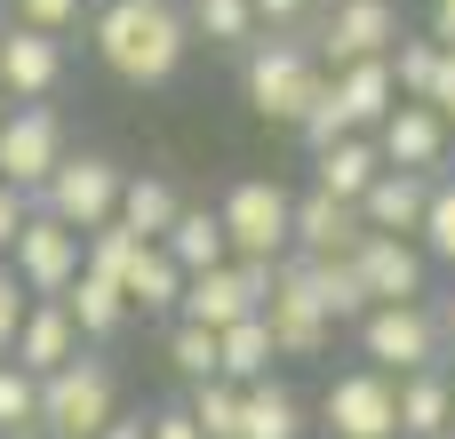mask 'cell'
Here are the masks:
<instances>
[{
	"mask_svg": "<svg viewBox=\"0 0 455 439\" xmlns=\"http://www.w3.org/2000/svg\"><path fill=\"white\" fill-rule=\"evenodd\" d=\"M88 48L112 80L128 88H168L192 56V24L176 0H96L88 8Z\"/></svg>",
	"mask_w": 455,
	"mask_h": 439,
	"instance_id": "6da1fadb",
	"label": "cell"
},
{
	"mask_svg": "<svg viewBox=\"0 0 455 439\" xmlns=\"http://www.w3.org/2000/svg\"><path fill=\"white\" fill-rule=\"evenodd\" d=\"M320 80H328V64L312 56L304 32H256V40L240 48V96H248V112L272 120V128H296V120L312 112Z\"/></svg>",
	"mask_w": 455,
	"mask_h": 439,
	"instance_id": "7a4b0ae2",
	"label": "cell"
},
{
	"mask_svg": "<svg viewBox=\"0 0 455 439\" xmlns=\"http://www.w3.org/2000/svg\"><path fill=\"white\" fill-rule=\"evenodd\" d=\"M120 416V376L112 360H96L88 344L40 376V432H64V439H96L104 424Z\"/></svg>",
	"mask_w": 455,
	"mask_h": 439,
	"instance_id": "3957f363",
	"label": "cell"
},
{
	"mask_svg": "<svg viewBox=\"0 0 455 439\" xmlns=\"http://www.w3.org/2000/svg\"><path fill=\"white\" fill-rule=\"evenodd\" d=\"M352 344H360V360L384 368V376H416V368H440V360H448L432 296H416V304H368V312L352 320Z\"/></svg>",
	"mask_w": 455,
	"mask_h": 439,
	"instance_id": "277c9868",
	"label": "cell"
},
{
	"mask_svg": "<svg viewBox=\"0 0 455 439\" xmlns=\"http://www.w3.org/2000/svg\"><path fill=\"white\" fill-rule=\"evenodd\" d=\"M120 160L112 152H64L56 168H48V184L32 192V208H48L56 224H72V232H96V224H112V208H120Z\"/></svg>",
	"mask_w": 455,
	"mask_h": 439,
	"instance_id": "5b68a950",
	"label": "cell"
},
{
	"mask_svg": "<svg viewBox=\"0 0 455 439\" xmlns=\"http://www.w3.org/2000/svg\"><path fill=\"white\" fill-rule=\"evenodd\" d=\"M288 184L280 176H240L224 200H216V224H224V248L248 256V264H280L288 256Z\"/></svg>",
	"mask_w": 455,
	"mask_h": 439,
	"instance_id": "8992f818",
	"label": "cell"
},
{
	"mask_svg": "<svg viewBox=\"0 0 455 439\" xmlns=\"http://www.w3.org/2000/svg\"><path fill=\"white\" fill-rule=\"evenodd\" d=\"M400 32H408V24H400L392 0H320L312 24H304V40H312V56H320L328 72H336V64H360V56H392Z\"/></svg>",
	"mask_w": 455,
	"mask_h": 439,
	"instance_id": "52a82bcc",
	"label": "cell"
},
{
	"mask_svg": "<svg viewBox=\"0 0 455 439\" xmlns=\"http://www.w3.org/2000/svg\"><path fill=\"white\" fill-rule=\"evenodd\" d=\"M264 328H272V352H280V360H320V352H336L344 328L312 304V288H304V256H280V264H272Z\"/></svg>",
	"mask_w": 455,
	"mask_h": 439,
	"instance_id": "ba28073f",
	"label": "cell"
},
{
	"mask_svg": "<svg viewBox=\"0 0 455 439\" xmlns=\"http://www.w3.org/2000/svg\"><path fill=\"white\" fill-rule=\"evenodd\" d=\"M320 432L328 439H400V376L384 368H344L320 392Z\"/></svg>",
	"mask_w": 455,
	"mask_h": 439,
	"instance_id": "9c48e42d",
	"label": "cell"
},
{
	"mask_svg": "<svg viewBox=\"0 0 455 439\" xmlns=\"http://www.w3.org/2000/svg\"><path fill=\"white\" fill-rule=\"evenodd\" d=\"M80 240H88V232H72V224H56L48 208H32V216L16 224V240H8L16 288H24V296H64V288L80 280Z\"/></svg>",
	"mask_w": 455,
	"mask_h": 439,
	"instance_id": "30bf717a",
	"label": "cell"
},
{
	"mask_svg": "<svg viewBox=\"0 0 455 439\" xmlns=\"http://www.w3.org/2000/svg\"><path fill=\"white\" fill-rule=\"evenodd\" d=\"M264 288H272V264L224 256V264H208V272H192V280H184L176 320H192V328H232V320L264 312Z\"/></svg>",
	"mask_w": 455,
	"mask_h": 439,
	"instance_id": "8fae6325",
	"label": "cell"
},
{
	"mask_svg": "<svg viewBox=\"0 0 455 439\" xmlns=\"http://www.w3.org/2000/svg\"><path fill=\"white\" fill-rule=\"evenodd\" d=\"M64 152H72V128H64L56 104H8V120H0V184L40 192Z\"/></svg>",
	"mask_w": 455,
	"mask_h": 439,
	"instance_id": "7c38bea8",
	"label": "cell"
},
{
	"mask_svg": "<svg viewBox=\"0 0 455 439\" xmlns=\"http://www.w3.org/2000/svg\"><path fill=\"white\" fill-rule=\"evenodd\" d=\"M352 272H360L368 304H416V296H432V256L416 240H400V232H360Z\"/></svg>",
	"mask_w": 455,
	"mask_h": 439,
	"instance_id": "4fadbf2b",
	"label": "cell"
},
{
	"mask_svg": "<svg viewBox=\"0 0 455 439\" xmlns=\"http://www.w3.org/2000/svg\"><path fill=\"white\" fill-rule=\"evenodd\" d=\"M376 152H384V168H416V176H440V168L455 160L440 104H416V96H400V104L376 120Z\"/></svg>",
	"mask_w": 455,
	"mask_h": 439,
	"instance_id": "5bb4252c",
	"label": "cell"
},
{
	"mask_svg": "<svg viewBox=\"0 0 455 439\" xmlns=\"http://www.w3.org/2000/svg\"><path fill=\"white\" fill-rule=\"evenodd\" d=\"M0 88L16 104H48L64 88V40L32 24H0Z\"/></svg>",
	"mask_w": 455,
	"mask_h": 439,
	"instance_id": "9a60e30c",
	"label": "cell"
},
{
	"mask_svg": "<svg viewBox=\"0 0 455 439\" xmlns=\"http://www.w3.org/2000/svg\"><path fill=\"white\" fill-rule=\"evenodd\" d=\"M360 208L352 200H336V192H296L288 200V256H352L360 248Z\"/></svg>",
	"mask_w": 455,
	"mask_h": 439,
	"instance_id": "2e32d148",
	"label": "cell"
},
{
	"mask_svg": "<svg viewBox=\"0 0 455 439\" xmlns=\"http://www.w3.org/2000/svg\"><path fill=\"white\" fill-rule=\"evenodd\" d=\"M72 352H80V328H72L64 296H32V304H24V320H16L8 360H16V368H32V376H48V368H64Z\"/></svg>",
	"mask_w": 455,
	"mask_h": 439,
	"instance_id": "e0dca14e",
	"label": "cell"
},
{
	"mask_svg": "<svg viewBox=\"0 0 455 439\" xmlns=\"http://www.w3.org/2000/svg\"><path fill=\"white\" fill-rule=\"evenodd\" d=\"M328 96H336L344 128L376 136V120L400 104V88H392V56H360V64H336V72H328Z\"/></svg>",
	"mask_w": 455,
	"mask_h": 439,
	"instance_id": "ac0fdd59",
	"label": "cell"
},
{
	"mask_svg": "<svg viewBox=\"0 0 455 439\" xmlns=\"http://www.w3.org/2000/svg\"><path fill=\"white\" fill-rule=\"evenodd\" d=\"M424 200H432V176H416V168H384L352 208H360V224H368V232H400V240H416Z\"/></svg>",
	"mask_w": 455,
	"mask_h": 439,
	"instance_id": "d6986e66",
	"label": "cell"
},
{
	"mask_svg": "<svg viewBox=\"0 0 455 439\" xmlns=\"http://www.w3.org/2000/svg\"><path fill=\"white\" fill-rule=\"evenodd\" d=\"M152 248H160V256H168V264H176L184 280L232 256V248H224V224H216V208H208V200H184V208L168 216V232H160Z\"/></svg>",
	"mask_w": 455,
	"mask_h": 439,
	"instance_id": "ffe728a7",
	"label": "cell"
},
{
	"mask_svg": "<svg viewBox=\"0 0 455 439\" xmlns=\"http://www.w3.org/2000/svg\"><path fill=\"white\" fill-rule=\"evenodd\" d=\"M455 424V360L400 376V439H440Z\"/></svg>",
	"mask_w": 455,
	"mask_h": 439,
	"instance_id": "44dd1931",
	"label": "cell"
},
{
	"mask_svg": "<svg viewBox=\"0 0 455 439\" xmlns=\"http://www.w3.org/2000/svg\"><path fill=\"white\" fill-rule=\"evenodd\" d=\"M304 432H312V408H304L280 376L240 384V439H304Z\"/></svg>",
	"mask_w": 455,
	"mask_h": 439,
	"instance_id": "7402d4cb",
	"label": "cell"
},
{
	"mask_svg": "<svg viewBox=\"0 0 455 439\" xmlns=\"http://www.w3.org/2000/svg\"><path fill=\"white\" fill-rule=\"evenodd\" d=\"M176 208H184V192H176L160 168H128V176H120V208H112V224L136 232V240H160Z\"/></svg>",
	"mask_w": 455,
	"mask_h": 439,
	"instance_id": "603a6c76",
	"label": "cell"
},
{
	"mask_svg": "<svg viewBox=\"0 0 455 439\" xmlns=\"http://www.w3.org/2000/svg\"><path fill=\"white\" fill-rule=\"evenodd\" d=\"M376 176H384L376 136H336V144H320V152H312V184H320V192H336V200H360Z\"/></svg>",
	"mask_w": 455,
	"mask_h": 439,
	"instance_id": "cb8c5ba5",
	"label": "cell"
},
{
	"mask_svg": "<svg viewBox=\"0 0 455 439\" xmlns=\"http://www.w3.org/2000/svg\"><path fill=\"white\" fill-rule=\"evenodd\" d=\"M272 368H280V352H272L264 312H248V320L216 328V376H224V384H264Z\"/></svg>",
	"mask_w": 455,
	"mask_h": 439,
	"instance_id": "d4e9b609",
	"label": "cell"
},
{
	"mask_svg": "<svg viewBox=\"0 0 455 439\" xmlns=\"http://www.w3.org/2000/svg\"><path fill=\"white\" fill-rule=\"evenodd\" d=\"M120 296H128V312H152V320H176V296H184V272L144 240L136 256H128V272H120Z\"/></svg>",
	"mask_w": 455,
	"mask_h": 439,
	"instance_id": "484cf974",
	"label": "cell"
},
{
	"mask_svg": "<svg viewBox=\"0 0 455 439\" xmlns=\"http://www.w3.org/2000/svg\"><path fill=\"white\" fill-rule=\"evenodd\" d=\"M64 312H72L80 344H112V336L128 328V296H120L112 280H96V272H80V280L64 288Z\"/></svg>",
	"mask_w": 455,
	"mask_h": 439,
	"instance_id": "4316f807",
	"label": "cell"
},
{
	"mask_svg": "<svg viewBox=\"0 0 455 439\" xmlns=\"http://www.w3.org/2000/svg\"><path fill=\"white\" fill-rule=\"evenodd\" d=\"M304 288H312V304H320L336 328H352V320L368 312V288H360L352 256H304Z\"/></svg>",
	"mask_w": 455,
	"mask_h": 439,
	"instance_id": "83f0119b",
	"label": "cell"
},
{
	"mask_svg": "<svg viewBox=\"0 0 455 439\" xmlns=\"http://www.w3.org/2000/svg\"><path fill=\"white\" fill-rule=\"evenodd\" d=\"M184 24H192V48H224V56H240L264 32L248 0H184Z\"/></svg>",
	"mask_w": 455,
	"mask_h": 439,
	"instance_id": "f1b7e54d",
	"label": "cell"
},
{
	"mask_svg": "<svg viewBox=\"0 0 455 439\" xmlns=\"http://www.w3.org/2000/svg\"><path fill=\"white\" fill-rule=\"evenodd\" d=\"M416 248H424L432 264H448V272H455V168H440V176H432V200H424Z\"/></svg>",
	"mask_w": 455,
	"mask_h": 439,
	"instance_id": "f546056e",
	"label": "cell"
},
{
	"mask_svg": "<svg viewBox=\"0 0 455 439\" xmlns=\"http://www.w3.org/2000/svg\"><path fill=\"white\" fill-rule=\"evenodd\" d=\"M184 408H192L200 439H240V384H224V376L184 384Z\"/></svg>",
	"mask_w": 455,
	"mask_h": 439,
	"instance_id": "4dcf8cb0",
	"label": "cell"
},
{
	"mask_svg": "<svg viewBox=\"0 0 455 439\" xmlns=\"http://www.w3.org/2000/svg\"><path fill=\"white\" fill-rule=\"evenodd\" d=\"M168 368H176L184 384H208V376H216V328L168 320Z\"/></svg>",
	"mask_w": 455,
	"mask_h": 439,
	"instance_id": "1f68e13d",
	"label": "cell"
},
{
	"mask_svg": "<svg viewBox=\"0 0 455 439\" xmlns=\"http://www.w3.org/2000/svg\"><path fill=\"white\" fill-rule=\"evenodd\" d=\"M0 432H40V376L0 360Z\"/></svg>",
	"mask_w": 455,
	"mask_h": 439,
	"instance_id": "d6a6232c",
	"label": "cell"
},
{
	"mask_svg": "<svg viewBox=\"0 0 455 439\" xmlns=\"http://www.w3.org/2000/svg\"><path fill=\"white\" fill-rule=\"evenodd\" d=\"M88 8H96V0H0V16H8V24H32V32H56V40H64V32H80V24H88Z\"/></svg>",
	"mask_w": 455,
	"mask_h": 439,
	"instance_id": "836d02e7",
	"label": "cell"
},
{
	"mask_svg": "<svg viewBox=\"0 0 455 439\" xmlns=\"http://www.w3.org/2000/svg\"><path fill=\"white\" fill-rule=\"evenodd\" d=\"M144 439H200V424L184 400H160V408H144Z\"/></svg>",
	"mask_w": 455,
	"mask_h": 439,
	"instance_id": "e575fe53",
	"label": "cell"
},
{
	"mask_svg": "<svg viewBox=\"0 0 455 439\" xmlns=\"http://www.w3.org/2000/svg\"><path fill=\"white\" fill-rule=\"evenodd\" d=\"M248 8H256V24H264V32H304L320 0H248Z\"/></svg>",
	"mask_w": 455,
	"mask_h": 439,
	"instance_id": "d590c367",
	"label": "cell"
},
{
	"mask_svg": "<svg viewBox=\"0 0 455 439\" xmlns=\"http://www.w3.org/2000/svg\"><path fill=\"white\" fill-rule=\"evenodd\" d=\"M24 288H16V272H8V256H0V360H8V344H16V320H24Z\"/></svg>",
	"mask_w": 455,
	"mask_h": 439,
	"instance_id": "8d00e7d4",
	"label": "cell"
},
{
	"mask_svg": "<svg viewBox=\"0 0 455 439\" xmlns=\"http://www.w3.org/2000/svg\"><path fill=\"white\" fill-rule=\"evenodd\" d=\"M32 216V192H16V184H0V256H8V240H16V224Z\"/></svg>",
	"mask_w": 455,
	"mask_h": 439,
	"instance_id": "74e56055",
	"label": "cell"
},
{
	"mask_svg": "<svg viewBox=\"0 0 455 439\" xmlns=\"http://www.w3.org/2000/svg\"><path fill=\"white\" fill-rule=\"evenodd\" d=\"M424 104H455V48H440V64H432V88H424Z\"/></svg>",
	"mask_w": 455,
	"mask_h": 439,
	"instance_id": "f35d334b",
	"label": "cell"
},
{
	"mask_svg": "<svg viewBox=\"0 0 455 439\" xmlns=\"http://www.w3.org/2000/svg\"><path fill=\"white\" fill-rule=\"evenodd\" d=\"M440 48H455V0H432V24H424Z\"/></svg>",
	"mask_w": 455,
	"mask_h": 439,
	"instance_id": "ab89813d",
	"label": "cell"
},
{
	"mask_svg": "<svg viewBox=\"0 0 455 439\" xmlns=\"http://www.w3.org/2000/svg\"><path fill=\"white\" fill-rule=\"evenodd\" d=\"M96 439H144V416H128V408H120V416H112Z\"/></svg>",
	"mask_w": 455,
	"mask_h": 439,
	"instance_id": "60d3db41",
	"label": "cell"
},
{
	"mask_svg": "<svg viewBox=\"0 0 455 439\" xmlns=\"http://www.w3.org/2000/svg\"><path fill=\"white\" fill-rule=\"evenodd\" d=\"M432 312H440V344H448V360H455V288L432 304Z\"/></svg>",
	"mask_w": 455,
	"mask_h": 439,
	"instance_id": "b9f144b4",
	"label": "cell"
},
{
	"mask_svg": "<svg viewBox=\"0 0 455 439\" xmlns=\"http://www.w3.org/2000/svg\"><path fill=\"white\" fill-rule=\"evenodd\" d=\"M440 120H448V144H455V104H448V112H440Z\"/></svg>",
	"mask_w": 455,
	"mask_h": 439,
	"instance_id": "7bdbcfd3",
	"label": "cell"
},
{
	"mask_svg": "<svg viewBox=\"0 0 455 439\" xmlns=\"http://www.w3.org/2000/svg\"><path fill=\"white\" fill-rule=\"evenodd\" d=\"M8 104H16V96H8V88H0V120H8Z\"/></svg>",
	"mask_w": 455,
	"mask_h": 439,
	"instance_id": "ee69618b",
	"label": "cell"
},
{
	"mask_svg": "<svg viewBox=\"0 0 455 439\" xmlns=\"http://www.w3.org/2000/svg\"><path fill=\"white\" fill-rule=\"evenodd\" d=\"M0 439H40V432H0Z\"/></svg>",
	"mask_w": 455,
	"mask_h": 439,
	"instance_id": "f6af8a7d",
	"label": "cell"
},
{
	"mask_svg": "<svg viewBox=\"0 0 455 439\" xmlns=\"http://www.w3.org/2000/svg\"><path fill=\"white\" fill-rule=\"evenodd\" d=\"M40 439H64V432H40Z\"/></svg>",
	"mask_w": 455,
	"mask_h": 439,
	"instance_id": "bcb514c9",
	"label": "cell"
},
{
	"mask_svg": "<svg viewBox=\"0 0 455 439\" xmlns=\"http://www.w3.org/2000/svg\"><path fill=\"white\" fill-rule=\"evenodd\" d=\"M440 439H455V424H448V432H440Z\"/></svg>",
	"mask_w": 455,
	"mask_h": 439,
	"instance_id": "7dc6e473",
	"label": "cell"
},
{
	"mask_svg": "<svg viewBox=\"0 0 455 439\" xmlns=\"http://www.w3.org/2000/svg\"><path fill=\"white\" fill-rule=\"evenodd\" d=\"M176 8H184V0H176Z\"/></svg>",
	"mask_w": 455,
	"mask_h": 439,
	"instance_id": "c3c4849f",
	"label": "cell"
},
{
	"mask_svg": "<svg viewBox=\"0 0 455 439\" xmlns=\"http://www.w3.org/2000/svg\"><path fill=\"white\" fill-rule=\"evenodd\" d=\"M0 24H8V16H0Z\"/></svg>",
	"mask_w": 455,
	"mask_h": 439,
	"instance_id": "681fc988",
	"label": "cell"
}]
</instances>
